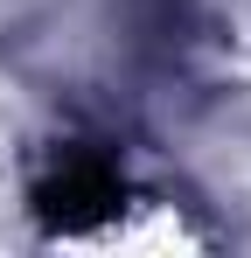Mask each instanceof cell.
<instances>
[{
	"mask_svg": "<svg viewBox=\"0 0 251 258\" xmlns=\"http://www.w3.org/2000/svg\"><path fill=\"white\" fill-rule=\"evenodd\" d=\"M119 203H126V181H119V161H112L105 147H63L56 168L42 174V188H35V210L49 216L56 237L98 230Z\"/></svg>",
	"mask_w": 251,
	"mask_h": 258,
	"instance_id": "1",
	"label": "cell"
}]
</instances>
